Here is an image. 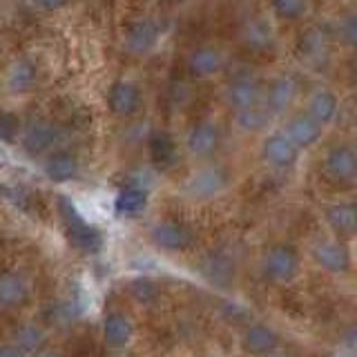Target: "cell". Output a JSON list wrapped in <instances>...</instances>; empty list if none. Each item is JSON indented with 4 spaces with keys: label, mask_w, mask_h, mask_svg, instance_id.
I'll return each mask as SVG.
<instances>
[{
    "label": "cell",
    "mask_w": 357,
    "mask_h": 357,
    "mask_svg": "<svg viewBox=\"0 0 357 357\" xmlns=\"http://www.w3.org/2000/svg\"><path fill=\"white\" fill-rule=\"evenodd\" d=\"M150 239L163 252H183L195 243V230L188 223L163 219L156 221L150 230Z\"/></svg>",
    "instance_id": "4"
},
{
    "label": "cell",
    "mask_w": 357,
    "mask_h": 357,
    "mask_svg": "<svg viewBox=\"0 0 357 357\" xmlns=\"http://www.w3.org/2000/svg\"><path fill=\"white\" fill-rule=\"evenodd\" d=\"M185 70L192 78H212L223 70V54L215 45H197L188 54Z\"/></svg>",
    "instance_id": "17"
},
{
    "label": "cell",
    "mask_w": 357,
    "mask_h": 357,
    "mask_svg": "<svg viewBox=\"0 0 357 357\" xmlns=\"http://www.w3.org/2000/svg\"><path fill=\"white\" fill-rule=\"evenodd\" d=\"M76 317H78V308L74 306L72 299H59L45 310V319H47L52 326H61V328L70 326Z\"/></svg>",
    "instance_id": "32"
},
{
    "label": "cell",
    "mask_w": 357,
    "mask_h": 357,
    "mask_svg": "<svg viewBox=\"0 0 357 357\" xmlns=\"http://www.w3.org/2000/svg\"><path fill=\"white\" fill-rule=\"evenodd\" d=\"M221 148V130L215 121H197L192 128L188 130L185 137V150L192 159L206 161L212 159Z\"/></svg>",
    "instance_id": "5"
},
{
    "label": "cell",
    "mask_w": 357,
    "mask_h": 357,
    "mask_svg": "<svg viewBox=\"0 0 357 357\" xmlns=\"http://www.w3.org/2000/svg\"><path fill=\"white\" fill-rule=\"evenodd\" d=\"M284 134L297 145L299 150H308L312 145L319 143L321 134H324V126H319L308 112H301V114H295L286 121Z\"/></svg>",
    "instance_id": "19"
},
{
    "label": "cell",
    "mask_w": 357,
    "mask_h": 357,
    "mask_svg": "<svg viewBox=\"0 0 357 357\" xmlns=\"http://www.w3.org/2000/svg\"><path fill=\"white\" fill-rule=\"evenodd\" d=\"M226 98H228V105L234 112L245 109V107H255V105H261L264 87L252 74H243L241 72V74L230 78L228 89H226Z\"/></svg>",
    "instance_id": "13"
},
{
    "label": "cell",
    "mask_w": 357,
    "mask_h": 357,
    "mask_svg": "<svg viewBox=\"0 0 357 357\" xmlns=\"http://www.w3.org/2000/svg\"><path fill=\"white\" fill-rule=\"evenodd\" d=\"M195 92H192V85H190V81H174L170 85V103L174 107H183L188 105L190 100H192Z\"/></svg>",
    "instance_id": "35"
},
{
    "label": "cell",
    "mask_w": 357,
    "mask_h": 357,
    "mask_svg": "<svg viewBox=\"0 0 357 357\" xmlns=\"http://www.w3.org/2000/svg\"><path fill=\"white\" fill-rule=\"evenodd\" d=\"M100 333H103V342L107 349L123 351V349H128L130 342L134 340V321L123 310H112L103 317Z\"/></svg>",
    "instance_id": "15"
},
{
    "label": "cell",
    "mask_w": 357,
    "mask_h": 357,
    "mask_svg": "<svg viewBox=\"0 0 357 357\" xmlns=\"http://www.w3.org/2000/svg\"><path fill=\"white\" fill-rule=\"evenodd\" d=\"M299 148L290 141L284 130L271 132L261 143V159L275 170H290L299 161Z\"/></svg>",
    "instance_id": "10"
},
{
    "label": "cell",
    "mask_w": 357,
    "mask_h": 357,
    "mask_svg": "<svg viewBox=\"0 0 357 357\" xmlns=\"http://www.w3.org/2000/svg\"><path fill=\"white\" fill-rule=\"evenodd\" d=\"M324 172L331 181L340 185H351L357 181V152L353 145L340 143L328 150L324 159Z\"/></svg>",
    "instance_id": "6"
},
{
    "label": "cell",
    "mask_w": 357,
    "mask_h": 357,
    "mask_svg": "<svg viewBox=\"0 0 357 357\" xmlns=\"http://www.w3.org/2000/svg\"><path fill=\"white\" fill-rule=\"evenodd\" d=\"M353 72H355V78H357V61H355V70Z\"/></svg>",
    "instance_id": "39"
},
{
    "label": "cell",
    "mask_w": 357,
    "mask_h": 357,
    "mask_svg": "<svg viewBox=\"0 0 357 357\" xmlns=\"http://www.w3.org/2000/svg\"><path fill=\"white\" fill-rule=\"evenodd\" d=\"M38 78V70L29 59H18L16 63H11L7 72V87L14 94H27L29 89H33Z\"/></svg>",
    "instance_id": "25"
},
{
    "label": "cell",
    "mask_w": 357,
    "mask_h": 357,
    "mask_svg": "<svg viewBox=\"0 0 357 357\" xmlns=\"http://www.w3.org/2000/svg\"><path fill=\"white\" fill-rule=\"evenodd\" d=\"M45 176L54 183H67L78 174V156L72 150H56L43 163Z\"/></svg>",
    "instance_id": "22"
},
{
    "label": "cell",
    "mask_w": 357,
    "mask_h": 357,
    "mask_svg": "<svg viewBox=\"0 0 357 357\" xmlns=\"http://www.w3.org/2000/svg\"><path fill=\"white\" fill-rule=\"evenodd\" d=\"M273 116L268 114V109L261 105L255 107H245V109H237L234 112V126H237L241 132L245 134H259L261 130H266L268 121Z\"/></svg>",
    "instance_id": "28"
},
{
    "label": "cell",
    "mask_w": 357,
    "mask_h": 357,
    "mask_svg": "<svg viewBox=\"0 0 357 357\" xmlns=\"http://www.w3.org/2000/svg\"><path fill=\"white\" fill-rule=\"evenodd\" d=\"M59 210H61V217H63L67 239H70V243L76 250H81L85 255H96L100 248H103V234H100V230L94 226V223L83 219V215L76 210V206L70 199L61 197Z\"/></svg>",
    "instance_id": "1"
},
{
    "label": "cell",
    "mask_w": 357,
    "mask_h": 357,
    "mask_svg": "<svg viewBox=\"0 0 357 357\" xmlns=\"http://www.w3.org/2000/svg\"><path fill=\"white\" fill-rule=\"evenodd\" d=\"M337 38L342 40V45L357 52V11H349L346 16H342V20L337 22Z\"/></svg>",
    "instance_id": "33"
},
{
    "label": "cell",
    "mask_w": 357,
    "mask_h": 357,
    "mask_svg": "<svg viewBox=\"0 0 357 357\" xmlns=\"http://www.w3.org/2000/svg\"><path fill=\"white\" fill-rule=\"evenodd\" d=\"M40 357H63V355H59V353H43Z\"/></svg>",
    "instance_id": "38"
},
{
    "label": "cell",
    "mask_w": 357,
    "mask_h": 357,
    "mask_svg": "<svg viewBox=\"0 0 357 357\" xmlns=\"http://www.w3.org/2000/svg\"><path fill=\"white\" fill-rule=\"evenodd\" d=\"M297 78L293 74H279L275 76L268 87L264 89V107L271 116H284L293 107L297 96Z\"/></svg>",
    "instance_id": "9"
},
{
    "label": "cell",
    "mask_w": 357,
    "mask_h": 357,
    "mask_svg": "<svg viewBox=\"0 0 357 357\" xmlns=\"http://www.w3.org/2000/svg\"><path fill=\"white\" fill-rule=\"evenodd\" d=\"M148 150H150L152 163L159 167V170H167V167H172L176 163V143L170 134L163 130H156L150 134Z\"/></svg>",
    "instance_id": "24"
},
{
    "label": "cell",
    "mask_w": 357,
    "mask_h": 357,
    "mask_svg": "<svg viewBox=\"0 0 357 357\" xmlns=\"http://www.w3.org/2000/svg\"><path fill=\"white\" fill-rule=\"evenodd\" d=\"M148 208V192L141 185H126L114 199V210L121 217H139Z\"/></svg>",
    "instance_id": "26"
},
{
    "label": "cell",
    "mask_w": 357,
    "mask_h": 357,
    "mask_svg": "<svg viewBox=\"0 0 357 357\" xmlns=\"http://www.w3.org/2000/svg\"><path fill=\"white\" fill-rule=\"evenodd\" d=\"M130 297L137 301L139 306H154L161 299V286L154 282L152 277H134L128 284Z\"/></svg>",
    "instance_id": "30"
},
{
    "label": "cell",
    "mask_w": 357,
    "mask_h": 357,
    "mask_svg": "<svg viewBox=\"0 0 357 357\" xmlns=\"http://www.w3.org/2000/svg\"><path fill=\"white\" fill-rule=\"evenodd\" d=\"M201 275L206 277V282H210L217 288H230L237 277V264L234 259L223 250H212L204 257L201 261Z\"/></svg>",
    "instance_id": "14"
},
{
    "label": "cell",
    "mask_w": 357,
    "mask_h": 357,
    "mask_svg": "<svg viewBox=\"0 0 357 357\" xmlns=\"http://www.w3.org/2000/svg\"><path fill=\"white\" fill-rule=\"evenodd\" d=\"M141 103H143L141 87L134 81H128V78L116 81L107 92V107H109L112 114L119 116V119L134 116L141 109Z\"/></svg>",
    "instance_id": "11"
},
{
    "label": "cell",
    "mask_w": 357,
    "mask_h": 357,
    "mask_svg": "<svg viewBox=\"0 0 357 357\" xmlns=\"http://www.w3.org/2000/svg\"><path fill=\"white\" fill-rule=\"evenodd\" d=\"M301 273V257L288 243H273L261 257V275L275 286L293 284Z\"/></svg>",
    "instance_id": "2"
},
{
    "label": "cell",
    "mask_w": 357,
    "mask_h": 357,
    "mask_svg": "<svg viewBox=\"0 0 357 357\" xmlns=\"http://www.w3.org/2000/svg\"><path fill=\"white\" fill-rule=\"evenodd\" d=\"M31 297L29 279L18 271L0 273V308L16 310L22 308Z\"/></svg>",
    "instance_id": "16"
},
{
    "label": "cell",
    "mask_w": 357,
    "mask_h": 357,
    "mask_svg": "<svg viewBox=\"0 0 357 357\" xmlns=\"http://www.w3.org/2000/svg\"><path fill=\"white\" fill-rule=\"evenodd\" d=\"M353 148H355V152H357V139H355V145H353Z\"/></svg>",
    "instance_id": "40"
},
{
    "label": "cell",
    "mask_w": 357,
    "mask_h": 357,
    "mask_svg": "<svg viewBox=\"0 0 357 357\" xmlns=\"http://www.w3.org/2000/svg\"><path fill=\"white\" fill-rule=\"evenodd\" d=\"M241 43L252 54H271L275 50V33L261 18H248L241 25Z\"/></svg>",
    "instance_id": "21"
},
{
    "label": "cell",
    "mask_w": 357,
    "mask_h": 357,
    "mask_svg": "<svg viewBox=\"0 0 357 357\" xmlns=\"http://www.w3.org/2000/svg\"><path fill=\"white\" fill-rule=\"evenodd\" d=\"M20 132H22V121L14 114V112L0 114V141L14 143L20 139Z\"/></svg>",
    "instance_id": "34"
},
{
    "label": "cell",
    "mask_w": 357,
    "mask_h": 357,
    "mask_svg": "<svg viewBox=\"0 0 357 357\" xmlns=\"http://www.w3.org/2000/svg\"><path fill=\"white\" fill-rule=\"evenodd\" d=\"M59 139V130L47 119H33L29 121L20 132V148L29 156H43L47 154Z\"/></svg>",
    "instance_id": "8"
},
{
    "label": "cell",
    "mask_w": 357,
    "mask_h": 357,
    "mask_svg": "<svg viewBox=\"0 0 357 357\" xmlns=\"http://www.w3.org/2000/svg\"><path fill=\"white\" fill-rule=\"evenodd\" d=\"M273 14L284 22H299L308 16V0H271Z\"/></svg>",
    "instance_id": "31"
},
{
    "label": "cell",
    "mask_w": 357,
    "mask_h": 357,
    "mask_svg": "<svg viewBox=\"0 0 357 357\" xmlns=\"http://www.w3.org/2000/svg\"><path fill=\"white\" fill-rule=\"evenodd\" d=\"M306 112L319 123V126L326 128L331 123H335V119L340 114V98L335 92H331V89H317V92L310 94Z\"/></svg>",
    "instance_id": "23"
},
{
    "label": "cell",
    "mask_w": 357,
    "mask_h": 357,
    "mask_svg": "<svg viewBox=\"0 0 357 357\" xmlns=\"http://www.w3.org/2000/svg\"><path fill=\"white\" fill-rule=\"evenodd\" d=\"M297 50L301 54V59L308 63H319L328 52V36L326 31L319 27H310L299 36Z\"/></svg>",
    "instance_id": "27"
},
{
    "label": "cell",
    "mask_w": 357,
    "mask_h": 357,
    "mask_svg": "<svg viewBox=\"0 0 357 357\" xmlns=\"http://www.w3.org/2000/svg\"><path fill=\"white\" fill-rule=\"evenodd\" d=\"M324 219H326L333 234L342 241L357 239V204L355 201H335L324 208Z\"/></svg>",
    "instance_id": "12"
},
{
    "label": "cell",
    "mask_w": 357,
    "mask_h": 357,
    "mask_svg": "<svg viewBox=\"0 0 357 357\" xmlns=\"http://www.w3.org/2000/svg\"><path fill=\"white\" fill-rule=\"evenodd\" d=\"M279 346H282V335L271 324L255 321L241 333V349L250 357H273Z\"/></svg>",
    "instance_id": "7"
},
{
    "label": "cell",
    "mask_w": 357,
    "mask_h": 357,
    "mask_svg": "<svg viewBox=\"0 0 357 357\" xmlns=\"http://www.w3.org/2000/svg\"><path fill=\"white\" fill-rule=\"evenodd\" d=\"M33 7H38L43 11H56V9H63L70 0H31Z\"/></svg>",
    "instance_id": "36"
},
{
    "label": "cell",
    "mask_w": 357,
    "mask_h": 357,
    "mask_svg": "<svg viewBox=\"0 0 357 357\" xmlns=\"http://www.w3.org/2000/svg\"><path fill=\"white\" fill-rule=\"evenodd\" d=\"M228 185V174L221 167H204L188 181V195L195 199H212Z\"/></svg>",
    "instance_id": "20"
},
{
    "label": "cell",
    "mask_w": 357,
    "mask_h": 357,
    "mask_svg": "<svg viewBox=\"0 0 357 357\" xmlns=\"http://www.w3.org/2000/svg\"><path fill=\"white\" fill-rule=\"evenodd\" d=\"M310 255H312V261L328 275H346L353 266L351 250L342 239L321 237L312 243Z\"/></svg>",
    "instance_id": "3"
},
{
    "label": "cell",
    "mask_w": 357,
    "mask_h": 357,
    "mask_svg": "<svg viewBox=\"0 0 357 357\" xmlns=\"http://www.w3.org/2000/svg\"><path fill=\"white\" fill-rule=\"evenodd\" d=\"M161 25L152 18L134 20L126 31V47L132 54H148L152 52L161 40Z\"/></svg>",
    "instance_id": "18"
},
{
    "label": "cell",
    "mask_w": 357,
    "mask_h": 357,
    "mask_svg": "<svg viewBox=\"0 0 357 357\" xmlns=\"http://www.w3.org/2000/svg\"><path fill=\"white\" fill-rule=\"evenodd\" d=\"M45 337H47V333H45V328L40 326V324L27 321V324H20V326L16 328L14 344H18L27 355H36L43 349Z\"/></svg>",
    "instance_id": "29"
},
{
    "label": "cell",
    "mask_w": 357,
    "mask_h": 357,
    "mask_svg": "<svg viewBox=\"0 0 357 357\" xmlns=\"http://www.w3.org/2000/svg\"><path fill=\"white\" fill-rule=\"evenodd\" d=\"M0 357H29L18 344H0Z\"/></svg>",
    "instance_id": "37"
}]
</instances>
